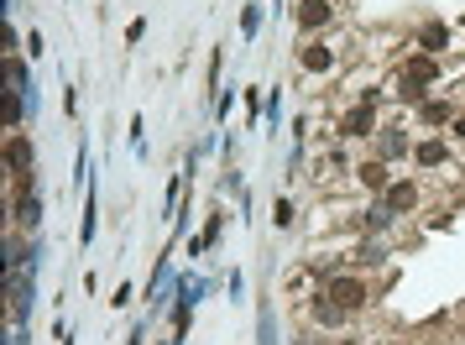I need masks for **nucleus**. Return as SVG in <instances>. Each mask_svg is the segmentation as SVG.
Here are the masks:
<instances>
[{"instance_id":"6","label":"nucleus","mask_w":465,"mask_h":345,"mask_svg":"<svg viewBox=\"0 0 465 345\" xmlns=\"http://www.w3.org/2000/svg\"><path fill=\"white\" fill-rule=\"evenodd\" d=\"M356 173H361V183H366V189H387V167H382V162H361Z\"/></svg>"},{"instance_id":"11","label":"nucleus","mask_w":465,"mask_h":345,"mask_svg":"<svg viewBox=\"0 0 465 345\" xmlns=\"http://www.w3.org/2000/svg\"><path fill=\"white\" fill-rule=\"evenodd\" d=\"M424 120H429V126H444V120H450V105H439V100L424 105Z\"/></svg>"},{"instance_id":"7","label":"nucleus","mask_w":465,"mask_h":345,"mask_svg":"<svg viewBox=\"0 0 465 345\" xmlns=\"http://www.w3.org/2000/svg\"><path fill=\"white\" fill-rule=\"evenodd\" d=\"M418 162H424V167H439V162H444V142H424V147H418Z\"/></svg>"},{"instance_id":"1","label":"nucleus","mask_w":465,"mask_h":345,"mask_svg":"<svg viewBox=\"0 0 465 345\" xmlns=\"http://www.w3.org/2000/svg\"><path fill=\"white\" fill-rule=\"evenodd\" d=\"M330 298L340 304V309H361V304H366V288H361L356 277H334V283H330Z\"/></svg>"},{"instance_id":"8","label":"nucleus","mask_w":465,"mask_h":345,"mask_svg":"<svg viewBox=\"0 0 465 345\" xmlns=\"http://www.w3.org/2000/svg\"><path fill=\"white\" fill-rule=\"evenodd\" d=\"M6 157H11V167L21 173V167L32 162V147H26V142H11V152H6Z\"/></svg>"},{"instance_id":"9","label":"nucleus","mask_w":465,"mask_h":345,"mask_svg":"<svg viewBox=\"0 0 465 345\" xmlns=\"http://www.w3.org/2000/svg\"><path fill=\"white\" fill-rule=\"evenodd\" d=\"M340 314H345L340 304H314V319H324V324H340Z\"/></svg>"},{"instance_id":"3","label":"nucleus","mask_w":465,"mask_h":345,"mask_svg":"<svg viewBox=\"0 0 465 345\" xmlns=\"http://www.w3.org/2000/svg\"><path fill=\"white\" fill-rule=\"evenodd\" d=\"M366 131H371V105L350 110V115L340 120V136H366Z\"/></svg>"},{"instance_id":"10","label":"nucleus","mask_w":465,"mask_h":345,"mask_svg":"<svg viewBox=\"0 0 465 345\" xmlns=\"http://www.w3.org/2000/svg\"><path fill=\"white\" fill-rule=\"evenodd\" d=\"M272 220H277V230H287V225H293V204L277 199V204H272Z\"/></svg>"},{"instance_id":"5","label":"nucleus","mask_w":465,"mask_h":345,"mask_svg":"<svg viewBox=\"0 0 465 345\" xmlns=\"http://www.w3.org/2000/svg\"><path fill=\"white\" fill-rule=\"evenodd\" d=\"M16 220L37 230V220H42V199H37V194H26V199H16Z\"/></svg>"},{"instance_id":"2","label":"nucleus","mask_w":465,"mask_h":345,"mask_svg":"<svg viewBox=\"0 0 465 345\" xmlns=\"http://www.w3.org/2000/svg\"><path fill=\"white\" fill-rule=\"evenodd\" d=\"M413 199H418V194H413V183H387V194H382V209H413Z\"/></svg>"},{"instance_id":"12","label":"nucleus","mask_w":465,"mask_h":345,"mask_svg":"<svg viewBox=\"0 0 465 345\" xmlns=\"http://www.w3.org/2000/svg\"><path fill=\"white\" fill-rule=\"evenodd\" d=\"M303 68H330V53H324V48H309V53H303Z\"/></svg>"},{"instance_id":"15","label":"nucleus","mask_w":465,"mask_h":345,"mask_svg":"<svg viewBox=\"0 0 465 345\" xmlns=\"http://www.w3.org/2000/svg\"><path fill=\"white\" fill-rule=\"evenodd\" d=\"M455 136H465V115H460V120H455Z\"/></svg>"},{"instance_id":"14","label":"nucleus","mask_w":465,"mask_h":345,"mask_svg":"<svg viewBox=\"0 0 465 345\" xmlns=\"http://www.w3.org/2000/svg\"><path fill=\"white\" fill-rule=\"evenodd\" d=\"M256 26H262V11L251 6V11H246V21H240V32H246V37H256Z\"/></svg>"},{"instance_id":"13","label":"nucleus","mask_w":465,"mask_h":345,"mask_svg":"<svg viewBox=\"0 0 465 345\" xmlns=\"http://www.w3.org/2000/svg\"><path fill=\"white\" fill-rule=\"evenodd\" d=\"M424 48H429V53L444 48V26H429V32H424Z\"/></svg>"},{"instance_id":"4","label":"nucleus","mask_w":465,"mask_h":345,"mask_svg":"<svg viewBox=\"0 0 465 345\" xmlns=\"http://www.w3.org/2000/svg\"><path fill=\"white\" fill-rule=\"evenodd\" d=\"M298 21H303V32H314V26H324V21H330V6H324V0H303Z\"/></svg>"}]
</instances>
